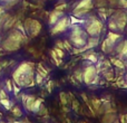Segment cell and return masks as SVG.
Wrapping results in <instances>:
<instances>
[{"mask_svg":"<svg viewBox=\"0 0 127 123\" xmlns=\"http://www.w3.org/2000/svg\"><path fill=\"white\" fill-rule=\"evenodd\" d=\"M36 65L32 62H21L12 73V81L21 88H29L36 85Z\"/></svg>","mask_w":127,"mask_h":123,"instance_id":"1","label":"cell"},{"mask_svg":"<svg viewBox=\"0 0 127 123\" xmlns=\"http://www.w3.org/2000/svg\"><path fill=\"white\" fill-rule=\"evenodd\" d=\"M28 36L21 33L17 28H12L6 34L4 38L1 39V49L7 53H13L21 48L28 42Z\"/></svg>","mask_w":127,"mask_h":123,"instance_id":"2","label":"cell"},{"mask_svg":"<svg viewBox=\"0 0 127 123\" xmlns=\"http://www.w3.org/2000/svg\"><path fill=\"white\" fill-rule=\"evenodd\" d=\"M70 34H69V42L76 48L85 46L89 36L87 35L86 30L81 27V25H70Z\"/></svg>","mask_w":127,"mask_h":123,"instance_id":"3","label":"cell"},{"mask_svg":"<svg viewBox=\"0 0 127 123\" xmlns=\"http://www.w3.org/2000/svg\"><path fill=\"white\" fill-rule=\"evenodd\" d=\"M84 29L89 37H99L103 33L104 25L97 16L90 15L84 20Z\"/></svg>","mask_w":127,"mask_h":123,"instance_id":"4","label":"cell"},{"mask_svg":"<svg viewBox=\"0 0 127 123\" xmlns=\"http://www.w3.org/2000/svg\"><path fill=\"white\" fill-rule=\"evenodd\" d=\"M94 0H79L72 9V16L77 18H84L89 15L94 9Z\"/></svg>","mask_w":127,"mask_h":123,"instance_id":"5","label":"cell"},{"mask_svg":"<svg viewBox=\"0 0 127 123\" xmlns=\"http://www.w3.org/2000/svg\"><path fill=\"white\" fill-rule=\"evenodd\" d=\"M24 28H25V33L29 38H35L40 34L42 26L37 19L26 18L24 21Z\"/></svg>","mask_w":127,"mask_h":123,"instance_id":"6","label":"cell"},{"mask_svg":"<svg viewBox=\"0 0 127 123\" xmlns=\"http://www.w3.org/2000/svg\"><path fill=\"white\" fill-rule=\"evenodd\" d=\"M97 75H99L98 70H97L96 66L94 64H88L85 66V68L83 69V83H85L86 85H92L93 81L96 78Z\"/></svg>","mask_w":127,"mask_h":123,"instance_id":"7","label":"cell"},{"mask_svg":"<svg viewBox=\"0 0 127 123\" xmlns=\"http://www.w3.org/2000/svg\"><path fill=\"white\" fill-rule=\"evenodd\" d=\"M70 27V20H69V17L67 16H64L62 17L53 27L50 28V34L53 36H57V35H60V34L65 33L68 28Z\"/></svg>","mask_w":127,"mask_h":123,"instance_id":"8","label":"cell"},{"mask_svg":"<svg viewBox=\"0 0 127 123\" xmlns=\"http://www.w3.org/2000/svg\"><path fill=\"white\" fill-rule=\"evenodd\" d=\"M110 19L115 22L118 31H124L127 26V15L123 10H115V12L112 15Z\"/></svg>","mask_w":127,"mask_h":123,"instance_id":"9","label":"cell"},{"mask_svg":"<svg viewBox=\"0 0 127 123\" xmlns=\"http://www.w3.org/2000/svg\"><path fill=\"white\" fill-rule=\"evenodd\" d=\"M115 54L117 55V57L121 60H125L127 58V40H119L118 44H116L115 46Z\"/></svg>","mask_w":127,"mask_h":123,"instance_id":"10","label":"cell"},{"mask_svg":"<svg viewBox=\"0 0 127 123\" xmlns=\"http://www.w3.org/2000/svg\"><path fill=\"white\" fill-rule=\"evenodd\" d=\"M36 99L37 97L35 95H31V94H21V101H22V105L24 108L26 109L27 111L31 112V109H32V105L35 103Z\"/></svg>","mask_w":127,"mask_h":123,"instance_id":"11","label":"cell"},{"mask_svg":"<svg viewBox=\"0 0 127 123\" xmlns=\"http://www.w3.org/2000/svg\"><path fill=\"white\" fill-rule=\"evenodd\" d=\"M65 16V12L62 10H57V9H54L51 12H49V16H48V24L50 27H53L58 20L60 19L62 17Z\"/></svg>","mask_w":127,"mask_h":123,"instance_id":"12","label":"cell"},{"mask_svg":"<svg viewBox=\"0 0 127 123\" xmlns=\"http://www.w3.org/2000/svg\"><path fill=\"white\" fill-rule=\"evenodd\" d=\"M115 46H116V44L113 43L112 40L106 37L105 39H104L103 44H101V51L105 54H113L115 52Z\"/></svg>","mask_w":127,"mask_h":123,"instance_id":"13","label":"cell"},{"mask_svg":"<svg viewBox=\"0 0 127 123\" xmlns=\"http://www.w3.org/2000/svg\"><path fill=\"white\" fill-rule=\"evenodd\" d=\"M83 60L88 61L92 64H96L97 62H98V55H97L93 49H88L85 53H83Z\"/></svg>","mask_w":127,"mask_h":123,"instance_id":"14","label":"cell"},{"mask_svg":"<svg viewBox=\"0 0 127 123\" xmlns=\"http://www.w3.org/2000/svg\"><path fill=\"white\" fill-rule=\"evenodd\" d=\"M117 120V115L116 112H107L104 113L103 117L100 118V122L101 123H114Z\"/></svg>","mask_w":127,"mask_h":123,"instance_id":"15","label":"cell"},{"mask_svg":"<svg viewBox=\"0 0 127 123\" xmlns=\"http://www.w3.org/2000/svg\"><path fill=\"white\" fill-rule=\"evenodd\" d=\"M100 73L103 74V76L105 77L106 81L108 82H113L115 79V72L112 67H108V68H101Z\"/></svg>","mask_w":127,"mask_h":123,"instance_id":"16","label":"cell"},{"mask_svg":"<svg viewBox=\"0 0 127 123\" xmlns=\"http://www.w3.org/2000/svg\"><path fill=\"white\" fill-rule=\"evenodd\" d=\"M109 61H110V63H112L116 68H118V69H125V68H126L125 62H124L123 60H121V58H118V57H110Z\"/></svg>","mask_w":127,"mask_h":123,"instance_id":"17","label":"cell"},{"mask_svg":"<svg viewBox=\"0 0 127 123\" xmlns=\"http://www.w3.org/2000/svg\"><path fill=\"white\" fill-rule=\"evenodd\" d=\"M89 100H90V104H92L93 109H94V111L96 112V115H97V112H98L99 108L101 106V100L96 96H92Z\"/></svg>","mask_w":127,"mask_h":123,"instance_id":"18","label":"cell"},{"mask_svg":"<svg viewBox=\"0 0 127 123\" xmlns=\"http://www.w3.org/2000/svg\"><path fill=\"white\" fill-rule=\"evenodd\" d=\"M122 37L123 36L121 35V34H118V33H116V31H112V30H109L107 33V38L108 39H110L113 43H115L116 44L117 42H119V40L122 39Z\"/></svg>","mask_w":127,"mask_h":123,"instance_id":"19","label":"cell"},{"mask_svg":"<svg viewBox=\"0 0 127 123\" xmlns=\"http://www.w3.org/2000/svg\"><path fill=\"white\" fill-rule=\"evenodd\" d=\"M0 104H1L7 111H10L11 108L15 105V102L10 101L9 99H2V100H0Z\"/></svg>","mask_w":127,"mask_h":123,"instance_id":"20","label":"cell"},{"mask_svg":"<svg viewBox=\"0 0 127 123\" xmlns=\"http://www.w3.org/2000/svg\"><path fill=\"white\" fill-rule=\"evenodd\" d=\"M86 44L88 45V46L90 47V48H94V47H96V46H98V44H99V37H88V39H87V43Z\"/></svg>","mask_w":127,"mask_h":123,"instance_id":"21","label":"cell"},{"mask_svg":"<svg viewBox=\"0 0 127 123\" xmlns=\"http://www.w3.org/2000/svg\"><path fill=\"white\" fill-rule=\"evenodd\" d=\"M42 102H44L42 99H36L35 103H33V105H32V109H31V112L37 114L38 111H39V109L41 108V105H42Z\"/></svg>","mask_w":127,"mask_h":123,"instance_id":"22","label":"cell"},{"mask_svg":"<svg viewBox=\"0 0 127 123\" xmlns=\"http://www.w3.org/2000/svg\"><path fill=\"white\" fill-rule=\"evenodd\" d=\"M10 111H11V113H12V115L15 118H21L22 117V111L18 105H13Z\"/></svg>","mask_w":127,"mask_h":123,"instance_id":"23","label":"cell"},{"mask_svg":"<svg viewBox=\"0 0 127 123\" xmlns=\"http://www.w3.org/2000/svg\"><path fill=\"white\" fill-rule=\"evenodd\" d=\"M50 56H51V58H53V61L55 62V64L57 66H60L63 64V61H62V58H59L57 56V54L55 53V51H54V49H51L50 51Z\"/></svg>","mask_w":127,"mask_h":123,"instance_id":"24","label":"cell"},{"mask_svg":"<svg viewBox=\"0 0 127 123\" xmlns=\"http://www.w3.org/2000/svg\"><path fill=\"white\" fill-rule=\"evenodd\" d=\"M36 72L39 73L40 75H42V76H44L45 78H46V77L48 76V70H47L46 68H45L44 66L41 65V64H38V65H37V70H36Z\"/></svg>","mask_w":127,"mask_h":123,"instance_id":"25","label":"cell"},{"mask_svg":"<svg viewBox=\"0 0 127 123\" xmlns=\"http://www.w3.org/2000/svg\"><path fill=\"white\" fill-rule=\"evenodd\" d=\"M74 76H75V79L79 82V83H83V70L81 69H76L74 73Z\"/></svg>","mask_w":127,"mask_h":123,"instance_id":"26","label":"cell"},{"mask_svg":"<svg viewBox=\"0 0 127 123\" xmlns=\"http://www.w3.org/2000/svg\"><path fill=\"white\" fill-rule=\"evenodd\" d=\"M44 79H45V77L42 76V75H40L39 73H37V72L35 73V83L37 84V85H40V84L44 82Z\"/></svg>","mask_w":127,"mask_h":123,"instance_id":"27","label":"cell"},{"mask_svg":"<svg viewBox=\"0 0 127 123\" xmlns=\"http://www.w3.org/2000/svg\"><path fill=\"white\" fill-rule=\"evenodd\" d=\"M59 97H60V102H62V105L63 106H66L67 105V94H66L65 92H60V94H59Z\"/></svg>","mask_w":127,"mask_h":123,"instance_id":"28","label":"cell"},{"mask_svg":"<svg viewBox=\"0 0 127 123\" xmlns=\"http://www.w3.org/2000/svg\"><path fill=\"white\" fill-rule=\"evenodd\" d=\"M12 84H13V81L11 79H6V91L7 92H12Z\"/></svg>","mask_w":127,"mask_h":123,"instance_id":"29","label":"cell"},{"mask_svg":"<svg viewBox=\"0 0 127 123\" xmlns=\"http://www.w3.org/2000/svg\"><path fill=\"white\" fill-rule=\"evenodd\" d=\"M63 43H64V47H65L66 51H68V52H71V51H72L74 46L71 45V43H70L69 40H64Z\"/></svg>","mask_w":127,"mask_h":123,"instance_id":"30","label":"cell"},{"mask_svg":"<svg viewBox=\"0 0 127 123\" xmlns=\"http://www.w3.org/2000/svg\"><path fill=\"white\" fill-rule=\"evenodd\" d=\"M54 51H55V53L57 54V56L59 58H64V56H65V51H64V49H60V48H58V47H55V48H54Z\"/></svg>","mask_w":127,"mask_h":123,"instance_id":"31","label":"cell"},{"mask_svg":"<svg viewBox=\"0 0 127 123\" xmlns=\"http://www.w3.org/2000/svg\"><path fill=\"white\" fill-rule=\"evenodd\" d=\"M72 109H74V111H76V112H78L79 109H80V106H79V103L78 101H77L76 99H72Z\"/></svg>","mask_w":127,"mask_h":123,"instance_id":"32","label":"cell"},{"mask_svg":"<svg viewBox=\"0 0 127 123\" xmlns=\"http://www.w3.org/2000/svg\"><path fill=\"white\" fill-rule=\"evenodd\" d=\"M2 99H9V95L6 90L0 88V100H2Z\"/></svg>","mask_w":127,"mask_h":123,"instance_id":"33","label":"cell"},{"mask_svg":"<svg viewBox=\"0 0 127 123\" xmlns=\"http://www.w3.org/2000/svg\"><path fill=\"white\" fill-rule=\"evenodd\" d=\"M67 8V3H60V4H57V6L55 7V9H57V10H62V11H65V9Z\"/></svg>","mask_w":127,"mask_h":123,"instance_id":"34","label":"cell"},{"mask_svg":"<svg viewBox=\"0 0 127 123\" xmlns=\"http://www.w3.org/2000/svg\"><path fill=\"white\" fill-rule=\"evenodd\" d=\"M118 7L127 9V0H118Z\"/></svg>","mask_w":127,"mask_h":123,"instance_id":"35","label":"cell"},{"mask_svg":"<svg viewBox=\"0 0 127 123\" xmlns=\"http://www.w3.org/2000/svg\"><path fill=\"white\" fill-rule=\"evenodd\" d=\"M56 47H58V48L64 49V51H65V47H64V43L62 42V40H57V42H56Z\"/></svg>","mask_w":127,"mask_h":123,"instance_id":"36","label":"cell"},{"mask_svg":"<svg viewBox=\"0 0 127 123\" xmlns=\"http://www.w3.org/2000/svg\"><path fill=\"white\" fill-rule=\"evenodd\" d=\"M53 86H54V84H53V81L48 82V84H47V90H48V92H49V93H50L51 91H53Z\"/></svg>","mask_w":127,"mask_h":123,"instance_id":"37","label":"cell"},{"mask_svg":"<svg viewBox=\"0 0 127 123\" xmlns=\"http://www.w3.org/2000/svg\"><path fill=\"white\" fill-rule=\"evenodd\" d=\"M119 120H121V123H126L125 122V114H121V115H119Z\"/></svg>","mask_w":127,"mask_h":123,"instance_id":"38","label":"cell"},{"mask_svg":"<svg viewBox=\"0 0 127 123\" xmlns=\"http://www.w3.org/2000/svg\"><path fill=\"white\" fill-rule=\"evenodd\" d=\"M6 1H9V0H0V3H3V2H6Z\"/></svg>","mask_w":127,"mask_h":123,"instance_id":"39","label":"cell"},{"mask_svg":"<svg viewBox=\"0 0 127 123\" xmlns=\"http://www.w3.org/2000/svg\"><path fill=\"white\" fill-rule=\"evenodd\" d=\"M124 77H125V81H126V83H127V72H126V74L124 75Z\"/></svg>","mask_w":127,"mask_h":123,"instance_id":"40","label":"cell"},{"mask_svg":"<svg viewBox=\"0 0 127 123\" xmlns=\"http://www.w3.org/2000/svg\"><path fill=\"white\" fill-rule=\"evenodd\" d=\"M114 123H119V120H118V119H117V120H116V121H115Z\"/></svg>","mask_w":127,"mask_h":123,"instance_id":"41","label":"cell"},{"mask_svg":"<svg viewBox=\"0 0 127 123\" xmlns=\"http://www.w3.org/2000/svg\"><path fill=\"white\" fill-rule=\"evenodd\" d=\"M1 68H2V67H1V65H0V74H1Z\"/></svg>","mask_w":127,"mask_h":123,"instance_id":"42","label":"cell"},{"mask_svg":"<svg viewBox=\"0 0 127 123\" xmlns=\"http://www.w3.org/2000/svg\"><path fill=\"white\" fill-rule=\"evenodd\" d=\"M80 123H86V122H80Z\"/></svg>","mask_w":127,"mask_h":123,"instance_id":"43","label":"cell"},{"mask_svg":"<svg viewBox=\"0 0 127 123\" xmlns=\"http://www.w3.org/2000/svg\"><path fill=\"white\" fill-rule=\"evenodd\" d=\"M0 56H1V54H0Z\"/></svg>","mask_w":127,"mask_h":123,"instance_id":"44","label":"cell"},{"mask_svg":"<svg viewBox=\"0 0 127 123\" xmlns=\"http://www.w3.org/2000/svg\"><path fill=\"white\" fill-rule=\"evenodd\" d=\"M126 15H127V12H126Z\"/></svg>","mask_w":127,"mask_h":123,"instance_id":"45","label":"cell"}]
</instances>
